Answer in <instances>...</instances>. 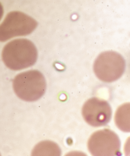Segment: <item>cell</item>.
<instances>
[{
    "mask_svg": "<svg viewBox=\"0 0 130 156\" xmlns=\"http://www.w3.org/2000/svg\"><path fill=\"white\" fill-rule=\"evenodd\" d=\"M37 26L38 23L34 19L24 13L10 12L0 24V42H5L16 37L30 35Z\"/></svg>",
    "mask_w": 130,
    "mask_h": 156,
    "instance_id": "277c9868",
    "label": "cell"
},
{
    "mask_svg": "<svg viewBox=\"0 0 130 156\" xmlns=\"http://www.w3.org/2000/svg\"><path fill=\"white\" fill-rule=\"evenodd\" d=\"M125 69V59L114 51L102 53L94 62V73L97 78L104 82L117 81L122 76Z\"/></svg>",
    "mask_w": 130,
    "mask_h": 156,
    "instance_id": "3957f363",
    "label": "cell"
},
{
    "mask_svg": "<svg viewBox=\"0 0 130 156\" xmlns=\"http://www.w3.org/2000/svg\"><path fill=\"white\" fill-rule=\"evenodd\" d=\"M61 149L56 143L44 141L38 144L32 152L33 156H60Z\"/></svg>",
    "mask_w": 130,
    "mask_h": 156,
    "instance_id": "ba28073f",
    "label": "cell"
},
{
    "mask_svg": "<svg viewBox=\"0 0 130 156\" xmlns=\"http://www.w3.org/2000/svg\"><path fill=\"white\" fill-rule=\"evenodd\" d=\"M130 103L120 106L115 115V123L117 127L124 132H129L130 125Z\"/></svg>",
    "mask_w": 130,
    "mask_h": 156,
    "instance_id": "52a82bcc",
    "label": "cell"
},
{
    "mask_svg": "<svg viewBox=\"0 0 130 156\" xmlns=\"http://www.w3.org/2000/svg\"><path fill=\"white\" fill-rule=\"evenodd\" d=\"M88 149L95 156H114L121 155V141L118 135L110 129L94 132L89 137Z\"/></svg>",
    "mask_w": 130,
    "mask_h": 156,
    "instance_id": "5b68a950",
    "label": "cell"
},
{
    "mask_svg": "<svg viewBox=\"0 0 130 156\" xmlns=\"http://www.w3.org/2000/svg\"><path fill=\"white\" fill-rule=\"evenodd\" d=\"M13 87L18 98L26 101H35L43 96L46 89L44 76L37 70L21 73L15 77Z\"/></svg>",
    "mask_w": 130,
    "mask_h": 156,
    "instance_id": "7a4b0ae2",
    "label": "cell"
},
{
    "mask_svg": "<svg viewBox=\"0 0 130 156\" xmlns=\"http://www.w3.org/2000/svg\"><path fill=\"white\" fill-rule=\"evenodd\" d=\"M82 114L88 124L98 127L109 123L112 116V109L107 101L92 98L84 104Z\"/></svg>",
    "mask_w": 130,
    "mask_h": 156,
    "instance_id": "8992f818",
    "label": "cell"
},
{
    "mask_svg": "<svg viewBox=\"0 0 130 156\" xmlns=\"http://www.w3.org/2000/svg\"><path fill=\"white\" fill-rule=\"evenodd\" d=\"M2 56L7 68L13 71H19L32 66L36 62L38 51L30 40L15 39L5 46Z\"/></svg>",
    "mask_w": 130,
    "mask_h": 156,
    "instance_id": "6da1fadb",
    "label": "cell"
},
{
    "mask_svg": "<svg viewBox=\"0 0 130 156\" xmlns=\"http://www.w3.org/2000/svg\"><path fill=\"white\" fill-rule=\"evenodd\" d=\"M3 13H4L3 7L1 3H0V20H1L2 17H3Z\"/></svg>",
    "mask_w": 130,
    "mask_h": 156,
    "instance_id": "9c48e42d",
    "label": "cell"
}]
</instances>
